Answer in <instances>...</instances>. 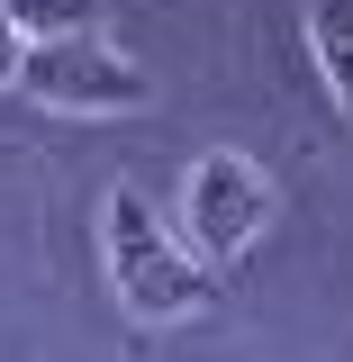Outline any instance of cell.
Listing matches in <instances>:
<instances>
[{"label": "cell", "mask_w": 353, "mask_h": 362, "mask_svg": "<svg viewBox=\"0 0 353 362\" xmlns=\"http://www.w3.org/2000/svg\"><path fill=\"white\" fill-rule=\"evenodd\" d=\"M272 209H281V190H272L245 154H199L190 181H181V245L218 272V263H236V254H254V235L272 226Z\"/></svg>", "instance_id": "3"}, {"label": "cell", "mask_w": 353, "mask_h": 362, "mask_svg": "<svg viewBox=\"0 0 353 362\" xmlns=\"http://www.w3.org/2000/svg\"><path fill=\"white\" fill-rule=\"evenodd\" d=\"M18 45H28V37H18V28H9V9H0V82H18Z\"/></svg>", "instance_id": "6"}, {"label": "cell", "mask_w": 353, "mask_h": 362, "mask_svg": "<svg viewBox=\"0 0 353 362\" xmlns=\"http://www.w3.org/2000/svg\"><path fill=\"white\" fill-rule=\"evenodd\" d=\"M9 9V28L37 45V37H82V28H100V0H0Z\"/></svg>", "instance_id": "5"}, {"label": "cell", "mask_w": 353, "mask_h": 362, "mask_svg": "<svg viewBox=\"0 0 353 362\" xmlns=\"http://www.w3.org/2000/svg\"><path fill=\"white\" fill-rule=\"evenodd\" d=\"M18 90L45 100V109H73V118H136V109H154L145 64L118 54V45H100V28L18 45Z\"/></svg>", "instance_id": "2"}, {"label": "cell", "mask_w": 353, "mask_h": 362, "mask_svg": "<svg viewBox=\"0 0 353 362\" xmlns=\"http://www.w3.org/2000/svg\"><path fill=\"white\" fill-rule=\"evenodd\" d=\"M299 28H308V64L326 82V100H335V118L353 127V0H308Z\"/></svg>", "instance_id": "4"}, {"label": "cell", "mask_w": 353, "mask_h": 362, "mask_svg": "<svg viewBox=\"0 0 353 362\" xmlns=\"http://www.w3.org/2000/svg\"><path fill=\"white\" fill-rule=\"evenodd\" d=\"M100 263H109V299L145 326H181V317L218 308V272L154 218V199L136 181H109V199H100Z\"/></svg>", "instance_id": "1"}]
</instances>
